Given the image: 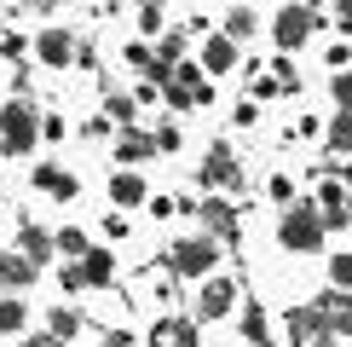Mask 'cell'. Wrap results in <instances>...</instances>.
I'll use <instances>...</instances> for the list:
<instances>
[{"instance_id": "ac0fdd59", "label": "cell", "mask_w": 352, "mask_h": 347, "mask_svg": "<svg viewBox=\"0 0 352 347\" xmlns=\"http://www.w3.org/2000/svg\"><path fill=\"white\" fill-rule=\"evenodd\" d=\"M144 156H156V145L144 134H127L122 145H116V162H144Z\"/></svg>"}, {"instance_id": "f1b7e54d", "label": "cell", "mask_w": 352, "mask_h": 347, "mask_svg": "<svg viewBox=\"0 0 352 347\" xmlns=\"http://www.w3.org/2000/svg\"><path fill=\"white\" fill-rule=\"evenodd\" d=\"M151 145H156V151H173V145H179V127H156Z\"/></svg>"}, {"instance_id": "f546056e", "label": "cell", "mask_w": 352, "mask_h": 347, "mask_svg": "<svg viewBox=\"0 0 352 347\" xmlns=\"http://www.w3.org/2000/svg\"><path fill=\"white\" fill-rule=\"evenodd\" d=\"M272 197L289 202V197H295V180H289V174H277V180H272Z\"/></svg>"}, {"instance_id": "9a60e30c", "label": "cell", "mask_w": 352, "mask_h": 347, "mask_svg": "<svg viewBox=\"0 0 352 347\" xmlns=\"http://www.w3.org/2000/svg\"><path fill=\"white\" fill-rule=\"evenodd\" d=\"M110 202H122V209L144 202V180H139V174H116V180H110Z\"/></svg>"}, {"instance_id": "d6a6232c", "label": "cell", "mask_w": 352, "mask_h": 347, "mask_svg": "<svg viewBox=\"0 0 352 347\" xmlns=\"http://www.w3.org/2000/svg\"><path fill=\"white\" fill-rule=\"evenodd\" d=\"M104 347H133V341H127V336H122V330H116V336H104Z\"/></svg>"}, {"instance_id": "2e32d148", "label": "cell", "mask_w": 352, "mask_h": 347, "mask_svg": "<svg viewBox=\"0 0 352 347\" xmlns=\"http://www.w3.org/2000/svg\"><path fill=\"white\" fill-rule=\"evenodd\" d=\"M318 214H324L329 226H346V220H352V209H346L341 185H324V197H318Z\"/></svg>"}, {"instance_id": "d590c367", "label": "cell", "mask_w": 352, "mask_h": 347, "mask_svg": "<svg viewBox=\"0 0 352 347\" xmlns=\"http://www.w3.org/2000/svg\"><path fill=\"white\" fill-rule=\"evenodd\" d=\"M346 185H352V168H346Z\"/></svg>"}, {"instance_id": "6da1fadb", "label": "cell", "mask_w": 352, "mask_h": 347, "mask_svg": "<svg viewBox=\"0 0 352 347\" xmlns=\"http://www.w3.org/2000/svg\"><path fill=\"white\" fill-rule=\"evenodd\" d=\"M277 238H283V249L312 255L318 243H324V214H318L312 202H295V209L283 214V226H277Z\"/></svg>"}, {"instance_id": "4fadbf2b", "label": "cell", "mask_w": 352, "mask_h": 347, "mask_svg": "<svg viewBox=\"0 0 352 347\" xmlns=\"http://www.w3.org/2000/svg\"><path fill=\"white\" fill-rule=\"evenodd\" d=\"M35 185H41V191H52V197H76V174H64V168H52V162L35 168Z\"/></svg>"}, {"instance_id": "836d02e7", "label": "cell", "mask_w": 352, "mask_h": 347, "mask_svg": "<svg viewBox=\"0 0 352 347\" xmlns=\"http://www.w3.org/2000/svg\"><path fill=\"white\" fill-rule=\"evenodd\" d=\"M300 347H335V336H318V341H300Z\"/></svg>"}, {"instance_id": "e0dca14e", "label": "cell", "mask_w": 352, "mask_h": 347, "mask_svg": "<svg viewBox=\"0 0 352 347\" xmlns=\"http://www.w3.org/2000/svg\"><path fill=\"white\" fill-rule=\"evenodd\" d=\"M110 272H116V260H110L104 249H87V260H81V284H110Z\"/></svg>"}, {"instance_id": "ffe728a7", "label": "cell", "mask_w": 352, "mask_h": 347, "mask_svg": "<svg viewBox=\"0 0 352 347\" xmlns=\"http://www.w3.org/2000/svg\"><path fill=\"white\" fill-rule=\"evenodd\" d=\"M243 336L254 341V347H266V313H260L254 301H248V313H243Z\"/></svg>"}, {"instance_id": "5b68a950", "label": "cell", "mask_w": 352, "mask_h": 347, "mask_svg": "<svg viewBox=\"0 0 352 347\" xmlns=\"http://www.w3.org/2000/svg\"><path fill=\"white\" fill-rule=\"evenodd\" d=\"M306 35H312V12L306 6H283L277 12V47H300Z\"/></svg>"}, {"instance_id": "d4e9b609", "label": "cell", "mask_w": 352, "mask_h": 347, "mask_svg": "<svg viewBox=\"0 0 352 347\" xmlns=\"http://www.w3.org/2000/svg\"><path fill=\"white\" fill-rule=\"evenodd\" d=\"M52 336H58V341L76 336V313H69V307H52Z\"/></svg>"}, {"instance_id": "8fae6325", "label": "cell", "mask_w": 352, "mask_h": 347, "mask_svg": "<svg viewBox=\"0 0 352 347\" xmlns=\"http://www.w3.org/2000/svg\"><path fill=\"white\" fill-rule=\"evenodd\" d=\"M231 301H237V289H231L226 278H214V284H202V301H197V307H202V318H226Z\"/></svg>"}, {"instance_id": "7a4b0ae2", "label": "cell", "mask_w": 352, "mask_h": 347, "mask_svg": "<svg viewBox=\"0 0 352 347\" xmlns=\"http://www.w3.org/2000/svg\"><path fill=\"white\" fill-rule=\"evenodd\" d=\"M162 87H168V105L173 110H197V105H208V98H214V87L202 81V64H173L168 76H162Z\"/></svg>"}, {"instance_id": "7c38bea8", "label": "cell", "mask_w": 352, "mask_h": 347, "mask_svg": "<svg viewBox=\"0 0 352 347\" xmlns=\"http://www.w3.org/2000/svg\"><path fill=\"white\" fill-rule=\"evenodd\" d=\"M18 255L29 260V266H41V260H52V238H47L41 226H23V231H18Z\"/></svg>"}, {"instance_id": "277c9868", "label": "cell", "mask_w": 352, "mask_h": 347, "mask_svg": "<svg viewBox=\"0 0 352 347\" xmlns=\"http://www.w3.org/2000/svg\"><path fill=\"white\" fill-rule=\"evenodd\" d=\"M214 238H185V243H173V272L179 278H202V272L214 266Z\"/></svg>"}, {"instance_id": "8992f818", "label": "cell", "mask_w": 352, "mask_h": 347, "mask_svg": "<svg viewBox=\"0 0 352 347\" xmlns=\"http://www.w3.org/2000/svg\"><path fill=\"white\" fill-rule=\"evenodd\" d=\"M202 180H208V185H237V156H231V145H208Z\"/></svg>"}, {"instance_id": "7402d4cb", "label": "cell", "mask_w": 352, "mask_h": 347, "mask_svg": "<svg viewBox=\"0 0 352 347\" xmlns=\"http://www.w3.org/2000/svg\"><path fill=\"white\" fill-rule=\"evenodd\" d=\"M248 29H254V12H248V6H237V12L226 18V35H231V41H248Z\"/></svg>"}, {"instance_id": "e575fe53", "label": "cell", "mask_w": 352, "mask_h": 347, "mask_svg": "<svg viewBox=\"0 0 352 347\" xmlns=\"http://www.w3.org/2000/svg\"><path fill=\"white\" fill-rule=\"evenodd\" d=\"M23 6H52V0H23Z\"/></svg>"}, {"instance_id": "83f0119b", "label": "cell", "mask_w": 352, "mask_h": 347, "mask_svg": "<svg viewBox=\"0 0 352 347\" xmlns=\"http://www.w3.org/2000/svg\"><path fill=\"white\" fill-rule=\"evenodd\" d=\"M110 116H116V122H133V98L116 93V98H110Z\"/></svg>"}, {"instance_id": "52a82bcc", "label": "cell", "mask_w": 352, "mask_h": 347, "mask_svg": "<svg viewBox=\"0 0 352 347\" xmlns=\"http://www.w3.org/2000/svg\"><path fill=\"white\" fill-rule=\"evenodd\" d=\"M318 313H324V324H329V336H352V295H324L318 301Z\"/></svg>"}, {"instance_id": "4dcf8cb0", "label": "cell", "mask_w": 352, "mask_h": 347, "mask_svg": "<svg viewBox=\"0 0 352 347\" xmlns=\"http://www.w3.org/2000/svg\"><path fill=\"white\" fill-rule=\"evenodd\" d=\"M335 12H341V29H352V0H335Z\"/></svg>"}, {"instance_id": "1f68e13d", "label": "cell", "mask_w": 352, "mask_h": 347, "mask_svg": "<svg viewBox=\"0 0 352 347\" xmlns=\"http://www.w3.org/2000/svg\"><path fill=\"white\" fill-rule=\"evenodd\" d=\"M23 347H64V341H58V336H29Z\"/></svg>"}, {"instance_id": "d6986e66", "label": "cell", "mask_w": 352, "mask_h": 347, "mask_svg": "<svg viewBox=\"0 0 352 347\" xmlns=\"http://www.w3.org/2000/svg\"><path fill=\"white\" fill-rule=\"evenodd\" d=\"M197 214H202V220H208V226L219 231V238H231V202H219V197H208V202H202Z\"/></svg>"}, {"instance_id": "3957f363", "label": "cell", "mask_w": 352, "mask_h": 347, "mask_svg": "<svg viewBox=\"0 0 352 347\" xmlns=\"http://www.w3.org/2000/svg\"><path fill=\"white\" fill-rule=\"evenodd\" d=\"M35 139H41V110H29L23 98H12V105L0 110V145L18 156V151H29Z\"/></svg>"}, {"instance_id": "603a6c76", "label": "cell", "mask_w": 352, "mask_h": 347, "mask_svg": "<svg viewBox=\"0 0 352 347\" xmlns=\"http://www.w3.org/2000/svg\"><path fill=\"white\" fill-rule=\"evenodd\" d=\"M52 249H64V255H87V238H81L76 226H64V231L52 238Z\"/></svg>"}, {"instance_id": "30bf717a", "label": "cell", "mask_w": 352, "mask_h": 347, "mask_svg": "<svg viewBox=\"0 0 352 347\" xmlns=\"http://www.w3.org/2000/svg\"><path fill=\"white\" fill-rule=\"evenodd\" d=\"M202 64H208L214 76H226V70L237 64V41H231V35H208V41H202Z\"/></svg>"}, {"instance_id": "44dd1931", "label": "cell", "mask_w": 352, "mask_h": 347, "mask_svg": "<svg viewBox=\"0 0 352 347\" xmlns=\"http://www.w3.org/2000/svg\"><path fill=\"white\" fill-rule=\"evenodd\" d=\"M329 145H335V151H352V110H341L329 122Z\"/></svg>"}, {"instance_id": "cb8c5ba5", "label": "cell", "mask_w": 352, "mask_h": 347, "mask_svg": "<svg viewBox=\"0 0 352 347\" xmlns=\"http://www.w3.org/2000/svg\"><path fill=\"white\" fill-rule=\"evenodd\" d=\"M18 324H23V301L6 295V301H0V330H18Z\"/></svg>"}, {"instance_id": "ba28073f", "label": "cell", "mask_w": 352, "mask_h": 347, "mask_svg": "<svg viewBox=\"0 0 352 347\" xmlns=\"http://www.w3.org/2000/svg\"><path fill=\"white\" fill-rule=\"evenodd\" d=\"M69 58H76V41H69V29H41V64L64 70Z\"/></svg>"}, {"instance_id": "4316f807", "label": "cell", "mask_w": 352, "mask_h": 347, "mask_svg": "<svg viewBox=\"0 0 352 347\" xmlns=\"http://www.w3.org/2000/svg\"><path fill=\"white\" fill-rule=\"evenodd\" d=\"M329 278H335V289H352V255H335L329 260Z\"/></svg>"}, {"instance_id": "484cf974", "label": "cell", "mask_w": 352, "mask_h": 347, "mask_svg": "<svg viewBox=\"0 0 352 347\" xmlns=\"http://www.w3.org/2000/svg\"><path fill=\"white\" fill-rule=\"evenodd\" d=\"M329 93H335V105H341V110H352V70H341V76L329 81Z\"/></svg>"}, {"instance_id": "9c48e42d", "label": "cell", "mask_w": 352, "mask_h": 347, "mask_svg": "<svg viewBox=\"0 0 352 347\" xmlns=\"http://www.w3.org/2000/svg\"><path fill=\"white\" fill-rule=\"evenodd\" d=\"M289 336L295 341H318V336H329V324H324L318 307H289Z\"/></svg>"}, {"instance_id": "5bb4252c", "label": "cell", "mask_w": 352, "mask_h": 347, "mask_svg": "<svg viewBox=\"0 0 352 347\" xmlns=\"http://www.w3.org/2000/svg\"><path fill=\"white\" fill-rule=\"evenodd\" d=\"M29 278H35V266H29L18 249H6V255H0V284H6V289H23Z\"/></svg>"}]
</instances>
